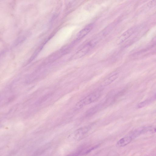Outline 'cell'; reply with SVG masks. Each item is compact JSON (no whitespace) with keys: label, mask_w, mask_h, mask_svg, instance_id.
<instances>
[{"label":"cell","mask_w":156,"mask_h":156,"mask_svg":"<svg viewBox=\"0 0 156 156\" xmlns=\"http://www.w3.org/2000/svg\"><path fill=\"white\" fill-rule=\"evenodd\" d=\"M101 95L99 91L94 92L78 102L75 106L76 110L79 109L83 106L93 103L97 100Z\"/></svg>","instance_id":"1"},{"label":"cell","mask_w":156,"mask_h":156,"mask_svg":"<svg viewBox=\"0 0 156 156\" xmlns=\"http://www.w3.org/2000/svg\"><path fill=\"white\" fill-rule=\"evenodd\" d=\"M96 43V41L94 40L87 44L82 48L76 53L73 56V58L76 59L83 56Z\"/></svg>","instance_id":"2"},{"label":"cell","mask_w":156,"mask_h":156,"mask_svg":"<svg viewBox=\"0 0 156 156\" xmlns=\"http://www.w3.org/2000/svg\"><path fill=\"white\" fill-rule=\"evenodd\" d=\"M90 129L88 126H84L76 130L73 133V137L76 140L82 139L87 134Z\"/></svg>","instance_id":"3"},{"label":"cell","mask_w":156,"mask_h":156,"mask_svg":"<svg viewBox=\"0 0 156 156\" xmlns=\"http://www.w3.org/2000/svg\"><path fill=\"white\" fill-rule=\"evenodd\" d=\"M136 28L135 27L131 28L125 32L118 38L117 43L119 44L122 43L129 38L135 31Z\"/></svg>","instance_id":"4"},{"label":"cell","mask_w":156,"mask_h":156,"mask_svg":"<svg viewBox=\"0 0 156 156\" xmlns=\"http://www.w3.org/2000/svg\"><path fill=\"white\" fill-rule=\"evenodd\" d=\"M93 25L92 24L87 25L81 30L77 35V39L80 40L86 35L92 29Z\"/></svg>","instance_id":"5"},{"label":"cell","mask_w":156,"mask_h":156,"mask_svg":"<svg viewBox=\"0 0 156 156\" xmlns=\"http://www.w3.org/2000/svg\"><path fill=\"white\" fill-rule=\"evenodd\" d=\"M151 129V128L149 127H140L135 129L132 131L130 136H131L133 139Z\"/></svg>","instance_id":"6"},{"label":"cell","mask_w":156,"mask_h":156,"mask_svg":"<svg viewBox=\"0 0 156 156\" xmlns=\"http://www.w3.org/2000/svg\"><path fill=\"white\" fill-rule=\"evenodd\" d=\"M133 138L130 136L125 137L120 139L117 142V144L119 147L126 146L132 140Z\"/></svg>","instance_id":"7"},{"label":"cell","mask_w":156,"mask_h":156,"mask_svg":"<svg viewBox=\"0 0 156 156\" xmlns=\"http://www.w3.org/2000/svg\"><path fill=\"white\" fill-rule=\"evenodd\" d=\"M118 76V74L116 73L110 76L102 82L101 84V86H105L111 83L117 79Z\"/></svg>","instance_id":"8"},{"label":"cell","mask_w":156,"mask_h":156,"mask_svg":"<svg viewBox=\"0 0 156 156\" xmlns=\"http://www.w3.org/2000/svg\"><path fill=\"white\" fill-rule=\"evenodd\" d=\"M152 100V99H147L139 103L137 105L138 108H141L148 105Z\"/></svg>","instance_id":"9"},{"label":"cell","mask_w":156,"mask_h":156,"mask_svg":"<svg viewBox=\"0 0 156 156\" xmlns=\"http://www.w3.org/2000/svg\"><path fill=\"white\" fill-rule=\"evenodd\" d=\"M100 106H101L100 105H96L93 108L90 109L87 112L86 115H89L95 113L98 110Z\"/></svg>","instance_id":"10"},{"label":"cell","mask_w":156,"mask_h":156,"mask_svg":"<svg viewBox=\"0 0 156 156\" xmlns=\"http://www.w3.org/2000/svg\"><path fill=\"white\" fill-rule=\"evenodd\" d=\"M79 154V153L75 152L70 154L66 156H78Z\"/></svg>","instance_id":"11"},{"label":"cell","mask_w":156,"mask_h":156,"mask_svg":"<svg viewBox=\"0 0 156 156\" xmlns=\"http://www.w3.org/2000/svg\"><path fill=\"white\" fill-rule=\"evenodd\" d=\"M151 132L153 133L156 132V127L152 130H151Z\"/></svg>","instance_id":"12"},{"label":"cell","mask_w":156,"mask_h":156,"mask_svg":"<svg viewBox=\"0 0 156 156\" xmlns=\"http://www.w3.org/2000/svg\"><path fill=\"white\" fill-rule=\"evenodd\" d=\"M154 98H156V94L154 96Z\"/></svg>","instance_id":"13"}]
</instances>
